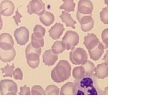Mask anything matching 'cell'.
<instances>
[{
	"label": "cell",
	"instance_id": "1",
	"mask_svg": "<svg viewBox=\"0 0 149 112\" xmlns=\"http://www.w3.org/2000/svg\"><path fill=\"white\" fill-rule=\"evenodd\" d=\"M96 77L85 76L79 80H75L74 85L76 87V95H97L99 92L97 85Z\"/></svg>",
	"mask_w": 149,
	"mask_h": 112
},
{
	"label": "cell",
	"instance_id": "2",
	"mask_svg": "<svg viewBox=\"0 0 149 112\" xmlns=\"http://www.w3.org/2000/svg\"><path fill=\"white\" fill-rule=\"evenodd\" d=\"M72 67L67 60H60L51 72V78L57 83H62L68 80L71 76Z\"/></svg>",
	"mask_w": 149,
	"mask_h": 112
},
{
	"label": "cell",
	"instance_id": "3",
	"mask_svg": "<svg viewBox=\"0 0 149 112\" xmlns=\"http://www.w3.org/2000/svg\"><path fill=\"white\" fill-rule=\"evenodd\" d=\"M70 59L74 65H81L87 61L88 55L83 48H74L70 53Z\"/></svg>",
	"mask_w": 149,
	"mask_h": 112
},
{
	"label": "cell",
	"instance_id": "4",
	"mask_svg": "<svg viewBox=\"0 0 149 112\" xmlns=\"http://www.w3.org/2000/svg\"><path fill=\"white\" fill-rule=\"evenodd\" d=\"M17 92V85L12 80L5 79L0 82V93L2 95H16Z\"/></svg>",
	"mask_w": 149,
	"mask_h": 112
},
{
	"label": "cell",
	"instance_id": "5",
	"mask_svg": "<svg viewBox=\"0 0 149 112\" xmlns=\"http://www.w3.org/2000/svg\"><path fill=\"white\" fill-rule=\"evenodd\" d=\"M80 36L77 32L68 31L62 38V42L65 45L67 50L72 49L77 46L79 43Z\"/></svg>",
	"mask_w": 149,
	"mask_h": 112
},
{
	"label": "cell",
	"instance_id": "6",
	"mask_svg": "<svg viewBox=\"0 0 149 112\" xmlns=\"http://www.w3.org/2000/svg\"><path fill=\"white\" fill-rule=\"evenodd\" d=\"M45 11V4L42 0H31L27 5V12L30 15L36 14L40 16Z\"/></svg>",
	"mask_w": 149,
	"mask_h": 112
},
{
	"label": "cell",
	"instance_id": "7",
	"mask_svg": "<svg viewBox=\"0 0 149 112\" xmlns=\"http://www.w3.org/2000/svg\"><path fill=\"white\" fill-rule=\"evenodd\" d=\"M77 17L81 24V29L83 32L91 31L94 27V20L90 15H84L77 12Z\"/></svg>",
	"mask_w": 149,
	"mask_h": 112
},
{
	"label": "cell",
	"instance_id": "8",
	"mask_svg": "<svg viewBox=\"0 0 149 112\" xmlns=\"http://www.w3.org/2000/svg\"><path fill=\"white\" fill-rule=\"evenodd\" d=\"M15 37L18 44L24 46L29 41V31L26 27H20L15 30Z\"/></svg>",
	"mask_w": 149,
	"mask_h": 112
},
{
	"label": "cell",
	"instance_id": "9",
	"mask_svg": "<svg viewBox=\"0 0 149 112\" xmlns=\"http://www.w3.org/2000/svg\"><path fill=\"white\" fill-rule=\"evenodd\" d=\"M93 10V4L90 0H80L78 4V12L84 15H90Z\"/></svg>",
	"mask_w": 149,
	"mask_h": 112
},
{
	"label": "cell",
	"instance_id": "10",
	"mask_svg": "<svg viewBox=\"0 0 149 112\" xmlns=\"http://www.w3.org/2000/svg\"><path fill=\"white\" fill-rule=\"evenodd\" d=\"M14 46L15 42L12 36L8 33H2L0 35V48L3 50H10Z\"/></svg>",
	"mask_w": 149,
	"mask_h": 112
},
{
	"label": "cell",
	"instance_id": "11",
	"mask_svg": "<svg viewBox=\"0 0 149 112\" xmlns=\"http://www.w3.org/2000/svg\"><path fill=\"white\" fill-rule=\"evenodd\" d=\"M15 6L14 3L9 0H4L0 4V14L1 16H10L15 11Z\"/></svg>",
	"mask_w": 149,
	"mask_h": 112
},
{
	"label": "cell",
	"instance_id": "12",
	"mask_svg": "<svg viewBox=\"0 0 149 112\" xmlns=\"http://www.w3.org/2000/svg\"><path fill=\"white\" fill-rule=\"evenodd\" d=\"M99 43L100 41L95 34H88L87 36L84 37L83 44L88 50H91L95 48Z\"/></svg>",
	"mask_w": 149,
	"mask_h": 112
},
{
	"label": "cell",
	"instance_id": "13",
	"mask_svg": "<svg viewBox=\"0 0 149 112\" xmlns=\"http://www.w3.org/2000/svg\"><path fill=\"white\" fill-rule=\"evenodd\" d=\"M58 55L53 52L52 49L45 51L43 54V62L47 66H52L57 62Z\"/></svg>",
	"mask_w": 149,
	"mask_h": 112
},
{
	"label": "cell",
	"instance_id": "14",
	"mask_svg": "<svg viewBox=\"0 0 149 112\" xmlns=\"http://www.w3.org/2000/svg\"><path fill=\"white\" fill-rule=\"evenodd\" d=\"M94 76L100 79H104L108 76V64L102 63L97 65L95 69Z\"/></svg>",
	"mask_w": 149,
	"mask_h": 112
},
{
	"label": "cell",
	"instance_id": "15",
	"mask_svg": "<svg viewBox=\"0 0 149 112\" xmlns=\"http://www.w3.org/2000/svg\"><path fill=\"white\" fill-rule=\"evenodd\" d=\"M64 30L65 29L63 24H61L60 22H57L49 30V36L54 40L58 39L62 36Z\"/></svg>",
	"mask_w": 149,
	"mask_h": 112
},
{
	"label": "cell",
	"instance_id": "16",
	"mask_svg": "<svg viewBox=\"0 0 149 112\" xmlns=\"http://www.w3.org/2000/svg\"><path fill=\"white\" fill-rule=\"evenodd\" d=\"M16 50L13 48L10 50H3L0 48V60L4 62H9L15 58Z\"/></svg>",
	"mask_w": 149,
	"mask_h": 112
},
{
	"label": "cell",
	"instance_id": "17",
	"mask_svg": "<svg viewBox=\"0 0 149 112\" xmlns=\"http://www.w3.org/2000/svg\"><path fill=\"white\" fill-rule=\"evenodd\" d=\"M104 46L100 42V43L95 48L88 50V52L90 54L91 59L95 61H97V60H99L102 54L104 53Z\"/></svg>",
	"mask_w": 149,
	"mask_h": 112
},
{
	"label": "cell",
	"instance_id": "18",
	"mask_svg": "<svg viewBox=\"0 0 149 112\" xmlns=\"http://www.w3.org/2000/svg\"><path fill=\"white\" fill-rule=\"evenodd\" d=\"M28 65L32 69H36L40 64V55L36 53H29L26 55Z\"/></svg>",
	"mask_w": 149,
	"mask_h": 112
},
{
	"label": "cell",
	"instance_id": "19",
	"mask_svg": "<svg viewBox=\"0 0 149 112\" xmlns=\"http://www.w3.org/2000/svg\"><path fill=\"white\" fill-rule=\"evenodd\" d=\"M60 94L61 95H76V87L74 83L72 82H68L65 83L62 87Z\"/></svg>",
	"mask_w": 149,
	"mask_h": 112
},
{
	"label": "cell",
	"instance_id": "20",
	"mask_svg": "<svg viewBox=\"0 0 149 112\" xmlns=\"http://www.w3.org/2000/svg\"><path fill=\"white\" fill-rule=\"evenodd\" d=\"M39 20L45 26H49L54 23L55 21V16L52 13L45 11L42 15L39 16Z\"/></svg>",
	"mask_w": 149,
	"mask_h": 112
},
{
	"label": "cell",
	"instance_id": "21",
	"mask_svg": "<svg viewBox=\"0 0 149 112\" xmlns=\"http://www.w3.org/2000/svg\"><path fill=\"white\" fill-rule=\"evenodd\" d=\"M63 22H64L67 27H71L73 29H75V24H77L76 21L72 18L70 14L65 11H63L62 15L60 16Z\"/></svg>",
	"mask_w": 149,
	"mask_h": 112
},
{
	"label": "cell",
	"instance_id": "22",
	"mask_svg": "<svg viewBox=\"0 0 149 112\" xmlns=\"http://www.w3.org/2000/svg\"><path fill=\"white\" fill-rule=\"evenodd\" d=\"M63 4L60 6V9H63L67 13L74 11L75 3H74L73 0H63Z\"/></svg>",
	"mask_w": 149,
	"mask_h": 112
},
{
	"label": "cell",
	"instance_id": "23",
	"mask_svg": "<svg viewBox=\"0 0 149 112\" xmlns=\"http://www.w3.org/2000/svg\"><path fill=\"white\" fill-rule=\"evenodd\" d=\"M65 49H66V47L62 41H56L52 46V50L53 52L57 55L62 53Z\"/></svg>",
	"mask_w": 149,
	"mask_h": 112
},
{
	"label": "cell",
	"instance_id": "24",
	"mask_svg": "<svg viewBox=\"0 0 149 112\" xmlns=\"http://www.w3.org/2000/svg\"><path fill=\"white\" fill-rule=\"evenodd\" d=\"M32 46L36 48H41L44 46V40L43 37H39L34 33L32 34L31 43Z\"/></svg>",
	"mask_w": 149,
	"mask_h": 112
},
{
	"label": "cell",
	"instance_id": "25",
	"mask_svg": "<svg viewBox=\"0 0 149 112\" xmlns=\"http://www.w3.org/2000/svg\"><path fill=\"white\" fill-rule=\"evenodd\" d=\"M85 71V76H92L94 74V70L95 69V66L94 64L91 62L90 60H88L83 64H81Z\"/></svg>",
	"mask_w": 149,
	"mask_h": 112
},
{
	"label": "cell",
	"instance_id": "26",
	"mask_svg": "<svg viewBox=\"0 0 149 112\" xmlns=\"http://www.w3.org/2000/svg\"><path fill=\"white\" fill-rule=\"evenodd\" d=\"M73 76L75 80H79L85 76V71L82 65L74 68L73 70Z\"/></svg>",
	"mask_w": 149,
	"mask_h": 112
},
{
	"label": "cell",
	"instance_id": "27",
	"mask_svg": "<svg viewBox=\"0 0 149 112\" xmlns=\"http://www.w3.org/2000/svg\"><path fill=\"white\" fill-rule=\"evenodd\" d=\"M59 94L60 89L54 85L47 86L45 90V95H58Z\"/></svg>",
	"mask_w": 149,
	"mask_h": 112
},
{
	"label": "cell",
	"instance_id": "28",
	"mask_svg": "<svg viewBox=\"0 0 149 112\" xmlns=\"http://www.w3.org/2000/svg\"><path fill=\"white\" fill-rule=\"evenodd\" d=\"M14 69H15V64H13L11 65H9L8 64L6 67L1 68V70L2 73L3 74V77H13V73Z\"/></svg>",
	"mask_w": 149,
	"mask_h": 112
},
{
	"label": "cell",
	"instance_id": "29",
	"mask_svg": "<svg viewBox=\"0 0 149 112\" xmlns=\"http://www.w3.org/2000/svg\"><path fill=\"white\" fill-rule=\"evenodd\" d=\"M45 28L40 25L37 24L34 28V34L39 37H44L45 35Z\"/></svg>",
	"mask_w": 149,
	"mask_h": 112
},
{
	"label": "cell",
	"instance_id": "30",
	"mask_svg": "<svg viewBox=\"0 0 149 112\" xmlns=\"http://www.w3.org/2000/svg\"><path fill=\"white\" fill-rule=\"evenodd\" d=\"M31 95H44L45 90L40 85H34L31 89Z\"/></svg>",
	"mask_w": 149,
	"mask_h": 112
},
{
	"label": "cell",
	"instance_id": "31",
	"mask_svg": "<svg viewBox=\"0 0 149 112\" xmlns=\"http://www.w3.org/2000/svg\"><path fill=\"white\" fill-rule=\"evenodd\" d=\"M108 8L106 7L102 9V11L100 12V18L101 21L105 24H108Z\"/></svg>",
	"mask_w": 149,
	"mask_h": 112
},
{
	"label": "cell",
	"instance_id": "32",
	"mask_svg": "<svg viewBox=\"0 0 149 112\" xmlns=\"http://www.w3.org/2000/svg\"><path fill=\"white\" fill-rule=\"evenodd\" d=\"M29 53H36L39 55L41 54V48H36L32 46L31 44H29L26 49V55Z\"/></svg>",
	"mask_w": 149,
	"mask_h": 112
},
{
	"label": "cell",
	"instance_id": "33",
	"mask_svg": "<svg viewBox=\"0 0 149 112\" xmlns=\"http://www.w3.org/2000/svg\"><path fill=\"white\" fill-rule=\"evenodd\" d=\"M13 75L16 80H22L23 73L20 68H16L14 70Z\"/></svg>",
	"mask_w": 149,
	"mask_h": 112
},
{
	"label": "cell",
	"instance_id": "34",
	"mask_svg": "<svg viewBox=\"0 0 149 112\" xmlns=\"http://www.w3.org/2000/svg\"><path fill=\"white\" fill-rule=\"evenodd\" d=\"M108 29L106 28L102 32L101 37H102V41H103V43L105 44V49H107L108 47Z\"/></svg>",
	"mask_w": 149,
	"mask_h": 112
},
{
	"label": "cell",
	"instance_id": "35",
	"mask_svg": "<svg viewBox=\"0 0 149 112\" xmlns=\"http://www.w3.org/2000/svg\"><path fill=\"white\" fill-rule=\"evenodd\" d=\"M19 95H31V92L30 91V88L26 85L21 87L20 92L19 93Z\"/></svg>",
	"mask_w": 149,
	"mask_h": 112
},
{
	"label": "cell",
	"instance_id": "36",
	"mask_svg": "<svg viewBox=\"0 0 149 112\" xmlns=\"http://www.w3.org/2000/svg\"><path fill=\"white\" fill-rule=\"evenodd\" d=\"M19 7L17 8V10H16V15H15V16H13L14 20H15V22H16V24L17 26L19 25V23L21 22V18L22 17V16L21 15L20 13L19 12Z\"/></svg>",
	"mask_w": 149,
	"mask_h": 112
},
{
	"label": "cell",
	"instance_id": "37",
	"mask_svg": "<svg viewBox=\"0 0 149 112\" xmlns=\"http://www.w3.org/2000/svg\"><path fill=\"white\" fill-rule=\"evenodd\" d=\"M108 51L106 50V53L104 57V59H103V60L105 61L106 64H108Z\"/></svg>",
	"mask_w": 149,
	"mask_h": 112
},
{
	"label": "cell",
	"instance_id": "38",
	"mask_svg": "<svg viewBox=\"0 0 149 112\" xmlns=\"http://www.w3.org/2000/svg\"><path fill=\"white\" fill-rule=\"evenodd\" d=\"M3 20H2V18H1V15L0 14V31L2 29V27H3Z\"/></svg>",
	"mask_w": 149,
	"mask_h": 112
},
{
	"label": "cell",
	"instance_id": "39",
	"mask_svg": "<svg viewBox=\"0 0 149 112\" xmlns=\"http://www.w3.org/2000/svg\"><path fill=\"white\" fill-rule=\"evenodd\" d=\"M104 2H105V4L108 5V0H104Z\"/></svg>",
	"mask_w": 149,
	"mask_h": 112
}]
</instances>
